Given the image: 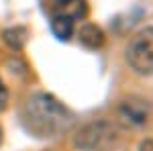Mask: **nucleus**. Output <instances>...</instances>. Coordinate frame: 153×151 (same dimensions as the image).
<instances>
[{"label":"nucleus","instance_id":"6e6552de","mask_svg":"<svg viewBox=\"0 0 153 151\" xmlns=\"http://www.w3.org/2000/svg\"><path fill=\"white\" fill-rule=\"evenodd\" d=\"M27 37H29V33H27V29H23V27H10V29H6L2 33L4 43L10 47L12 51H21L25 47V43H27Z\"/></svg>","mask_w":153,"mask_h":151},{"label":"nucleus","instance_id":"f257e3e1","mask_svg":"<svg viewBox=\"0 0 153 151\" xmlns=\"http://www.w3.org/2000/svg\"><path fill=\"white\" fill-rule=\"evenodd\" d=\"M27 131L41 139H51L68 133L74 125V112L53 94L37 92L27 98L23 108Z\"/></svg>","mask_w":153,"mask_h":151},{"label":"nucleus","instance_id":"9d476101","mask_svg":"<svg viewBox=\"0 0 153 151\" xmlns=\"http://www.w3.org/2000/svg\"><path fill=\"white\" fill-rule=\"evenodd\" d=\"M139 151H153V141H151V139H145V141L141 143Z\"/></svg>","mask_w":153,"mask_h":151},{"label":"nucleus","instance_id":"0eeeda50","mask_svg":"<svg viewBox=\"0 0 153 151\" xmlns=\"http://www.w3.org/2000/svg\"><path fill=\"white\" fill-rule=\"evenodd\" d=\"M51 33L59 41H68L76 33V21L65 14H51Z\"/></svg>","mask_w":153,"mask_h":151},{"label":"nucleus","instance_id":"20e7f679","mask_svg":"<svg viewBox=\"0 0 153 151\" xmlns=\"http://www.w3.org/2000/svg\"><path fill=\"white\" fill-rule=\"evenodd\" d=\"M118 115L120 118L127 123V125H133V127H139L147 121L149 116V110H147V104L139 100V98H129V100H123L120 106H118Z\"/></svg>","mask_w":153,"mask_h":151},{"label":"nucleus","instance_id":"1a4fd4ad","mask_svg":"<svg viewBox=\"0 0 153 151\" xmlns=\"http://www.w3.org/2000/svg\"><path fill=\"white\" fill-rule=\"evenodd\" d=\"M6 102H8V90H6V86L0 80V108H4Z\"/></svg>","mask_w":153,"mask_h":151},{"label":"nucleus","instance_id":"9b49d317","mask_svg":"<svg viewBox=\"0 0 153 151\" xmlns=\"http://www.w3.org/2000/svg\"><path fill=\"white\" fill-rule=\"evenodd\" d=\"M0 145H2V127H0Z\"/></svg>","mask_w":153,"mask_h":151},{"label":"nucleus","instance_id":"39448f33","mask_svg":"<svg viewBox=\"0 0 153 151\" xmlns=\"http://www.w3.org/2000/svg\"><path fill=\"white\" fill-rule=\"evenodd\" d=\"M49 10L51 14H65L71 16L74 21H80L86 16L88 6H86V0H51Z\"/></svg>","mask_w":153,"mask_h":151},{"label":"nucleus","instance_id":"f03ea898","mask_svg":"<svg viewBox=\"0 0 153 151\" xmlns=\"http://www.w3.org/2000/svg\"><path fill=\"white\" fill-rule=\"evenodd\" d=\"M120 129L112 121H92L80 127L74 135V147L80 151H108L117 145Z\"/></svg>","mask_w":153,"mask_h":151},{"label":"nucleus","instance_id":"423d86ee","mask_svg":"<svg viewBox=\"0 0 153 151\" xmlns=\"http://www.w3.org/2000/svg\"><path fill=\"white\" fill-rule=\"evenodd\" d=\"M78 39L88 49H100V47L104 45V33H102V29L98 25H92V23H86L80 27Z\"/></svg>","mask_w":153,"mask_h":151},{"label":"nucleus","instance_id":"7ed1b4c3","mask_svg":"<svg viewBox=\"0 0 153 151\" xmlns=\"http://www.w3.org/2000/svg\"><path fill=\"white\" fill-rule=\"evenodd\" d=\"M127 63L139 76H153V27H145L127 45Z\"/></svg>","mask_w":153,"mask_h":151}]
</instances>
